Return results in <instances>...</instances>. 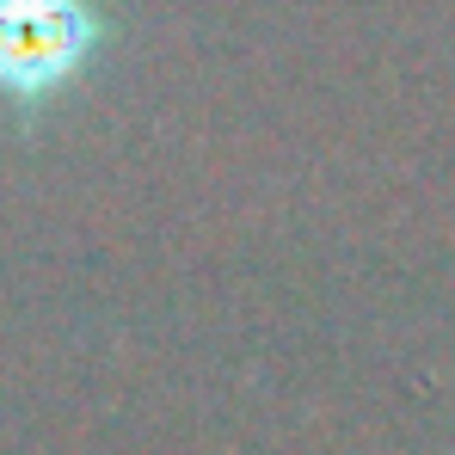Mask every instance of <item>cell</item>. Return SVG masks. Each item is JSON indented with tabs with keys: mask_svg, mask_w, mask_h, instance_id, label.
Instances as JSON below:
<instances>
[{
	"mask_svg": "<svg viewBox=\"0 0 455 455\" xmlns=\"http://www.w3.org/2000/svg\"><path fill=\"white\" fill-rule=\"evenodd\" d=\"M105 44L92 0H0V99L37 105L86 75Z\"/></svg>",
	"mask_w": 455,
	"mask_h": 455,
	"instance_id": "1",
	"label": "cell"
}]
</instances>
